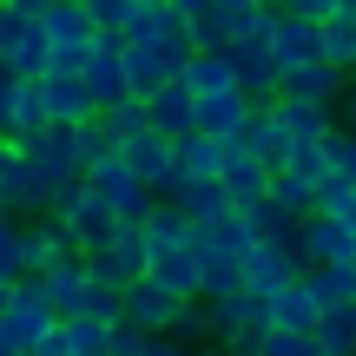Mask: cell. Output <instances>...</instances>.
<instances>
[{"label": "cell", "instance_id": "obj_1", "mask_svg": "<svg viewBox=\"0 0 356 356\" xmlns=\"http://www.w3.org/2000/svg\"><path fill=\"white\" fill-rule=\"evenodd\" d=\"M47 337H60V310H53L47 284L20 277L0 291V356H33Z\"/></svg>", "mask_w": 356, "mask_h": 356}, {"label": "cell", "instance_id": "obj_2", "mask_svg": "<svg viewBox=\"0 0 356 356\" xmlns=\"http://www.w3.org/2000/svg\"><path fill=\"white\" fill-rule=\"evenodd\" d=\"M53 204H60V185H53L20 145H7V152H0V211L33 225V218H53Z\"/></svg>", "mask_w": 356, "mask_h": 356}, {"label": "cell", "instance_id": "obj_3", "mask_svg": "<svg viewBox=\"0 0 356 356\" xmlns=\"http://www.w3.org/2000/svg\"><path fill=\"white\" fill-rule=\"evenodd\" d=\"M86 185H92V198H99L106 211L119 218V225H145V218L159 211V191L145 185V178L132 172V165H126L119 152L106 159V165H92V172H86Z\"/></svg>", "mask_w": 356, "mask_h": 356}, {"label": "cell", "instance_id": "obj_4", "mask_svg": "<svg viewBox=\"0 0 356 356\" xmlns=\"http://www.w3.org/2000/svg\"><path fill=\"white\" fill-rule=\"evenodd\" d=\"M53 218H60V225L73 231L79 257H92V251H113V238H119V218L106 211L99 198H92V185H86V178H79V185H60V204H53Z\"/></svg>", "mask_w": 356, "mask_h": 356}, {"label": "cell", "instance_id": "obj_5", "mask_svg": "<svg viewBox=\"0 0 356 356\" xmlns=\"http://www.w3.org/2000/svg\"><path fill=\"white\" fill-rule=\"evenodd\" d=\"M0 60H7V79H47L53 73V40L40 20L26 13H0Z\"/></svg>", "mask_w": 356, "mask_h": 356}, {"label": "cell", "instance_id": "obj_6", "mask_svg": "<svg viewBox=\"0 0 356 356\" xmlns=\"http://www.w3.org/2000/svg\"><path fill=\"white\" fill-rule=\"evenodd\" d=\"M7 145H20V152L33 159L53 185H79V178H86V159H79V126H47V132H33V139H7Z\"/></svg>", "mask_w": 356, "mask_h": 356}, {"label": "cell", "instance_id": "obj_7", "mask_svg": "<svg viewBox=\"0 0 356 356\" xmlns=\"http://www.w3.org/2000/svg\"><path fill=\"white\" fill-rule=\"evenodd\" d=\"M297 264H304V270L356 264V231L337 225V218H323V211H310L304 225H297Z\"/></svg>", "mask_w": 356, "mask_h": 356}, {"label": "cell", "instance_id": "obj_8", "mask_svg": "<svg viewBox=\"0 0 356 356\" xmlns=\"http://www.w3.org/2000/svg\"><path fill=\"white\" fill-rule=\"evenodd\" d=\"M191 297H178L165 291L159 277H139V284H126V317L139 323V330H152V337H172V323H178V310H185Z\"/></svg>", "mask_w": 356, "mask_h": 356}, {"label": "cell", "instance_id": "obj_9", "mask_svg": "<svg viewBox=\"0 0 356 356\" xmlns=\"http://www.w3.org/2000/svg\"><path fill=\"white\" fill-rule=\"evenodd\" d=\"M270 53H277V66L291 73V66H310L323 60V26L317 20H297V13H270Z\"/></svg>", "mask_w": 356, "mask_h": 356}, {"label": "cell", "instance_id": "obj_10", "mask_svg": "<svg viewBox=\"0 0 356 356\" xmlns=\"http://www.w3.org/2000/svg\"><path fill=\"white\" fill-rule=\"evenodd\" d=\"M0 119H7V139L47 132V86L40 79H7L0 86Z\"/></svg>", "mask_w": 356, "mask_h": 356}, {"label": "cell", "instance_id": "obj_11", "mask_svg": "<svg viewBox=\"0 0 356 356\" xmlns=\"http://www.w3.org/2000/svg\"><path fill=\"white\" fill-rule=\"evenodd\" d=\"M297 277H304L297 251H277V244H251V251H244V291L277 297V291H291Z\"/></svg>", "mask_w": 356, "mask_h": 356}, {"label": "cell", "instance_id": "obj_12", "mask_svg": "<svg viewBox=\"0 0 356 356\" xmlns=\"http://www.w3.org/2000/svg\"><path fill=\"white\" fill-rule=\"evenodd\" d=\"M47 126H92L99 119V99H92L86 79H66V73H47Z\"/></svg>", "mask_w": 356, "mask_h": 356}, {"label": "cell", "instance_id": "obj_13", "mask_svg": "<svg viewBox=\"0 0 356 356\" xmlns=\"http://www.w3.org/2000/svg\"><path fill=\"white\" fill-rule=\"evenodd\" d=\"M40 284H47L53 310H60V323H66V317H86V304H92V284H99V277H92V264H86V257H66V264H53Z\"/></svg>", "mask_w": 356, "mask_h": 356}, {"label": "cell", "instance_id": "obj_14", "mask_svg": "<svg viewBox=\"0 0 356 356\" xmlns=\"http://www.w3.org/2000/svg\"><path fill=\"white\" fill-rule=\"evenodd\" d=\"M218 185L231 191V204H238V211H257V204L270 198V185H277V172H270L264 159H251V152L238 145V159L225 165V178H218Z\"/></svg>", "mask_w": 356, "mask_h": 356}, {"label": "cell", "instance_id": "obj_15", "mask_svg": "<svg viewBox=\"0 0 356 356\" xmlns=\"http://www.w3.org/2000/svg\"><path fill=\"white\" fill-rule=\"evenodd\" d=\"M152 132H165L172 145H185L191 132H198V92H191L185 79H172V86L152 99Z\"/></svg>", "mask_w": 356, "mask_h": 356}, {"label": "cell", "instance_id": "obj_16", "mask_svg": "<svg viewBox=\"0 0 356 356\" xmlns=\"http://www.w3.org/2000/svg\"><path fill=\"white\" fill-rule=\"evenodd\" d=\"M244 152H251V159H264L270 172H284V165H291L297 139H291V126H284V119H277V106H257L251 132H244Z\"/></svg>", "mask_w": 356, "mask_h": 356}, {"label": "cell", "instance_id": "obj_17", "mask_svg": "<svg viewBox=\"0 0 356 356\" xmlns=\"http://www.w3.org/2000/svg\"><path fill=\"white\" fill-rule=\"evenodd\" d=\"M244 139H211V132H191L178 145V178H225V165L238 159Z\"/></svg>", "mask_w": 356, "mask_h": 356}, {"label": "cell", "instance_id": "obj_18", "mask_svg": "<svg viewBox=\"0 0 356 356\" xmlns=\"http://www.w3.org/2000/svg\"><path fill=\"white\" fill-rule=\"evenodd\" d=\"M178 211H185L191 225H225V218H238V204H231V191L218 185V178H185Z\"/></svg>", "mask_w": 356, "mask_h": 356}, {"label": "cell", "instance_id": "obj_19", "mask_svg": "<svg viewBox=\"0 0 356 356\" xmlns=\"http://www.w3.org/2000/svg\"><path fill=\"white\" fill-rule=\"evenodd\" d=\"M317 323H323V304L310 291V277H297L291 291L270 297V330H317Z\"/></svg>", "mask_w": 356, "mask_h": 356}, {"label": "cell", "instance_id": "obj_20", "mask_svg": "<svg viewBox=\"0 0 356 356\" xmlns=\"http://www.w3.org/2000/svg\"><path fill=\"white\" fill-rule=\"evenodd\" d=\"M277 119L291 126L297 145H323V139H337V132H343L330 106H310V99H277Z\"/></svg>", "mask_w": 356, "mask_h": 356}, {"label": "cell", "instance_id": "obj_21", "mask_svg": "<svg viewBox=\"0 0 356 356\" xmlns=\"http://www.w3.org/2000/svg\"><path fill=\"white\" fill-rule=\"evenodd\" d=\"M152 277L165 284V291H178V297H204V257L191 251V244L159 251V257H152Z\"/></svg>", "mask_w": 356, "mask_h": 356}, {"label": "cell", "instance_id": "obj_22", "mask_svg": "<svg viewBox=\"0 0 356 356\" xmlns=\"http://www.w3.org/2000/svg\"><path fill=\"white\" fill-rule=\"evenodd\" d=\"M185 86L198 92V99H218V92H238V66H231V53H198V60L185 66Z\"/></svg>", "mask_w": 356, "mask_h": 356}, {"label": "cell", "instance_id": "obj_23", "mask_svg": "<svg viewBox=\"0 0 356 356\" xmlns=\"http://www.w3.org/2000/svg\"><path fill=\"white\" fill-rule=\"evenodd\" d=\"M244 225H251V238H257V244H277V251H297V225H304V218H291V211H284L277 198H264L257 211H244Z\"/></svg>", "mask_w": 356, "mask_h": 356}, {"label": "cell", "instance_id": "obj_24", "mask_svg": "<svg viewBox=\"0 0 356 356\" xmlns=\"http://www.w3.org/2000/svg\"><path fill=\"white\" fill-rule=\"evenodd\" d=\"M126 79H132V99H159V92L172 86L165 60H159L152 47H132V40H126Z\"/></svg>", "mask_w": 356, "mask_h": 356}, {"label": "cell", "instance_id": "obj_25", "mask_svg": "<svg viewBox=\"0 0 356 356\" xmlns=\"http://www.w3.org/2000/svg\"><path fill=\"white\" fill-rule=\"evenodd\" d=\"M304 277H310V291H317L323 310L356 304V264H323V270H304Z\"/></svg>", "mask_w": 356, "mask_h": 356}, {"label": "cell", "instance_id": "obj_26", "mask_svg": "<svg viewBox=\"0 0 356 356\" xmlns=\"http://www.w3.org/2000/svg\"><path fill=\"white\" fill-rule=\"evenodd\" d=\"M20 277H33V270H26V218H7V225H0V291L20 284Z\"/></svg>", "mask_w": 356, "mask_h": 356}, {"label": "cell", "instance_id": "obj_27", "mask_svg": "<svg viewBox=\"0 0 356 356\" xmlns=\"http://www.w3.org/2000/svg\"><path fill=\"white\" fill-rule=\"evenodd\" d=\"M106 132H113L119 145H132L139 132H152V99H119V106H106Z\"/></svg>", "mask_w": 356, "mask_h": 356}, {"label": "cell", "instance_id": "obj_28", "mask_svg": "<svg viewBox=\"0 0 356 356\" xmlns=\"http://www.w3.org/2000/svg\"><path fill=\"white\" fill-rule=\"evenodd\" d=\"M60 337H66L73 356H106V350H113V323H99V317H66Z\"/></svg>", "mask_w": 356, "mask_h": 356}, {"label": "cell", "instance_id": "obj_29", "mask_svg": "<svg viewBox=\"0 0 356 356\" xmlns=\"http://www.w3.org/2000/svg\"><path fill=\"white\" fill-rule=\"evenodd\" d=\"M317 343H323V356H356V304H343V310H323Z\"/></svg>", "mask_w": 356, "mask_h": 356}, {"label": "cell", "instance_id": "obj_30", "mask_svg": "<svg viewBox=\"0 0 356 356\" xmlns=\"http://www.w3.org/2000/svg\"><path fill=\"white\" fill-rule=\"evenodd\" d=\"M323 60L356 73V13H337V20H323Z\"/></svg>", "mask_w": 356, "mask_h": 356}, {"label": "cell", "instance_id": "obj_31", "mask_svg": "<svg viewBox=\"0 0 356 356\" xmlns=\"http://www.w3.org/2000/svg\"><path fill=\"white\" fill-rule=\"evenodd\" d=\"M270 198H277L291 218H310V211H317V198H323V185H310V178H297V172H277Z\"/></svg>", "mask_w": 356, "mask_h": 356}, {"label": "cell", "instance_id": "obj_32", "mask_svg": "<svg viewBox=\"0 0 356 356\" xmlns=\"http://www.w3.org/2000/svg\"><path fill=\"white\" fill-rule=\"evenodd\" d=\"M172 337H178V343H204V337H218V317H211V304H204V297H191V304L178 310Z\"/></svg>", "mask_w": 356, "mask_h": 356}, {"label": "cell", "instance_id": "obj_33", "mask_svg": "<svg viewBox=\"0 0 356 356\" xmlns=\"http://www.w3.org/2000/svg\"><path fill=\"white\" fill-rule=\"evenodd\" d=\"M86 7H92V20H99V33H132L145 0H86Z\"/></svg>", "mask_w": 356, "mask_h": 356}, {"label": "cell", "instance_id": "obj_34", "mask_svg": "<svg viewBox=\"0 0 356 356\" xmlns=\"http://www.w3.org/2000/svg\"><path fill=\"white\" fill-rule=\"evenodd\" d=\"M317 211L356 231V185H350V178H330V185H323V198H317Z\"/></svg>", "mask_w": 356, "mask_h": 356}, {"label": "cell", "instance_id": "obj_35", "mask_svg": "<svg viewBox=\"0 0 356 356\" xmlns=\"http://www.w3.org/2000/svg\"><path fill=\"white\" fill-rule=\"evenodd\" d=\"M244 291V264H231V257H204V297H231Z\"/></svg>", "mask_w": 356, "mask_h": 356}, {"label": "cell", "instance_id": "obj_36", "mask_svg": "<svg viewBox=\"0 0 356 356\" xmlns=\"http://www.w3.org/2000/svg\"><path fill=\"white\" fill-rule=\"evenodd\" d=\"M264 356H323V343H317V330H270Z\"/></svg>", "mask_w": 356, "mask_h": 356}, {"label": "cell", "instance_id": "obj_37", "mask_svg": "<svg viewBox=\"0 0 356 356\" xmlns=\"http://www.w3.org/2000/svg\"><path fill=\"white\" fill-rule=\"evenodd\" d=\"M145 350H152V330H139V323H113V350H106V356H145Z\"/></svg>", "mask_w": 356, "mask_h": 356}, {"label": "cell", "instance_id": "obj_38", "mask_svg": "<svg viewBox=\"0 0 356 356\" xmlns=\"http://www.w3.org/2000/svg\"><path fill=\"white\" fill-rule=\"evenodd\" d=\"M264 343H270V323H251V330L225 337V356H264Z\"/></svg>", "mask_w": 356, "mask_h": 356}, {"label": "cell", "instance_id": "obj_39", "mask_svg": "<svg viewBox=\"0 0 356 356\" xmlns=\"http://www.w3.org/2000/svg\"><path fill=\"white\" fill-rule=\"evenodd\" d=\"M330 165H337V178L356 185V132H337V139H330Z\"/></svg>", "mask_w": 356, "mask_h": 356}, {"label": "cell", "instance_id": "obj_40", "mask_svg": "<svg viewBox=\"0 0 356 356\" xmlns=\"http://www.w3.org/2000/svg\"><path fill=\"white\" fill-rule=\"evenodd\" d=\"M145 356H191V343H178V337H152V350Z\"/></svg>", "mask_w": 356, "mask_h": 356}, {"label": "cell", "instance_id": "obj_41", "mask_svg": "<svg viewBox=\"0 0 356 356\" xmlns=\"http://www.w3.org/2000/svg\"><path fill=\"white\" fill-rule=\"evenodd\" d=\"M218 7H225V13H270L277 0H218Z\"/></svg>", "mask_w": 356, "mask_h": 356}, {"label": "cell", "instance_id": "obj_42", "mask_svg": "<svg viewBox=\"0 0 356 356\" xmlns=\"http://www.w3.org/2000/svg\"><path fill=\"white\" fill-rule=\"evenodd\" d=\"M337 126H343V132H356V86L343 92V106H337Z\"/></svg>", "mask_w": 356, "mask_h": 356}, {"label": "cell", "instance_id": "obj_43", "mask_svg": "<svg viewBox=\"0 0 356 356\" xmlns=\"http://www.w3.org/2000/svg\"><path fill=\"white\" fill-rule=\"evenodd\" d=\"M172 7H178V13H185V20H204V13H211V7H218V0H172Z\"/></svg>", "mask_w": 356, "mask_h": 356}, {"label": "cell", "instance_id": "obj_44", "mask_svg": "<svg viewBox=\"0 0 356 356\" xmlns=\"http://www.w3.org/2000/svg\"><path fill=\"white\" fill-rule=\"evenodd\" d=\"M33 356H73V350H66V337H47V343H40Z\"/></svg>", "mask_w": 356, "mask_h": 356}, {"label": "cell", "instance_id": "obj_45", "mask_svg": "<svg viewBox=\"0 0 356 356\" xmlns=\"http://www.w3.org/2000/svg\"><path fill=\"white\" fill-rule=\"evenodd\" d=\"M145 7H172V0H145Z\"/></svg>", "mask_w": 356, "mask_h": 356}, {"label": "cell", "instance_id": "obj_46", "mask_svg": "<svg viewBox=\"0 0 356 356\" xmlns=\"http://www.w3.org/2000/svg\"><path fill=\"white\" fill-rule=\"evenodd\" d=\"M218 356H225V350H218Z\"/></svg>", "mask_w": 356, "mask_h": 356}]
</instances>
